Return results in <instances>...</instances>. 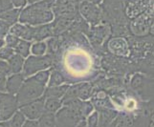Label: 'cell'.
Masks as SVG:
<instances>
[{
	"label": "cell",
	"instance_id": "cell-30",
	"mask_svg": "<svg viewBox=\"0 0 154 127\" xmlns=\"http://www.w3.org/2000/svg\"><path fill=\"white\" fill-rule=\"evenodd\" d=\"M12 27L9 23L5 22V21L0 19V38H5L8 34L10 28Z\"/></svg>",
	"mask_w": 154,
	"mask_h": 127
},
{
	"label": "cell",
	"instance_id": "cell-33",
	"mask_svg": "<svg viewBox=\"0 0 154 127\" xmlns=\"http://www.w3.org/2000/svg\"><path fill=\"white\" fill-rule=\"evenodd\" d=\"M6 80L7 77L3 74H0V92L1 93L6 92Z\"/></svg>",
	"mask_w": 154,
	"mask_h": 127
},
{
	"label": "cell",
	"instance_id": "cell-25",
	"mask_svg": "<svg viewBox=\"0 0 154 127\" xmlns=\"http://www.w3.org/2000/svg\"><path fill=\"white\" fill-rule=\"evenodd\" d=\"M25 120H26V118L24 117V115L21 113L19 110H17V112L12 116V118L9 119V122L12 127H22Z\"/></svg>",
	"mask_w": 154,
	"mask_h": 127
},
{
	"label": "cell",
	"instance_id": "cell-14",
	"mask_svg": "<svg viewBox=\"0 0 154 127\" xmlns=\"http://www.w3.org/2000/svg\"><path fill=\"white\" fill-rule=\"evenodd\" d=\"M118 111L116 109L112 110H103V111H99V123L98 127H108L112 123V121L117 118L118 116Z\"/></svg>",
	"mask_w": 154,
	"mask_h": 127
},
{
	"label": "cell",
	"instance_id": "cell-11",
	"mask_svg": "<svg viewBox=\"0 0 154 127\" xmlns=\"http://www.w3.org/2000/svg\"><path fill=\"white\" fill-rule=\"evenodd\" d=\"M9 34L17 36L19 39L32 42L34 38V26L25 25L21 23H15L10 28Z\"/></svg>",
	"mask_w": 154,
	"mask_h": 127
},
{
	"label": "cell",
	"instance_id": "cell-27",
	"mask_svg": "<svg viewBox=\"0 0 154 127\" xmlns=\"http://www.w3.org/2000/svg\"><path fill=\"white\" fill-rule=\"evenodd\" d=\"M86 127H98L99 123V114L97 111H93L85 119Z\"/></svg>",
	"mask_w": 154,
	"mask_h": 127
},
{
	"label": "cell",
	"instance_id": "cell-21",
	"mask_svg": "<svg viewBox=\"0 0 154 127\" xmlns=\"http://www.w3.org/2000/svg\"><path fill=\"white\" fill-rule=\"evenodd\" d=\"M36 122H38V127H56L55 114L44 111L43 114L36 120Z\"/></svg>",
	"mask_w": 154,
	"mask_h": 127
},
{
	"label": "cell",
	"instance_id": "cell-9",
	"mask_svg": "<svg viewBox=\"0 0 154 127\" xmlns=\"http://www.w3.org/2000/svg\"><path fill=\"white\" fill-rule=\"evenodd\" d=\"M18 110V104L14 95L0 92V121L8 120Z\"/></svg>",
	"mask_w": 154,
	"mask_h": 127
},
{
	"label": "cell",
	"instance_id": "cell-19",
	"mask_svg": "<svg viewBox=\"0 0 154 127\" xmlns=\"http://www.w3.org/2000/svg\"><path fill=\"white\" fill-rule=\"evenodd\" d=\"M65 83H66L65 78L63 77L62 74L58 70H57V69L51 68V73H50L48 82H47V87L60 86V85H62V84H65Z\"/></svg>",
	"mask_w": 154,
	"mask_h": 127
},
{
	"label": "cell",
	"instance_id": "cell-34",
	"mask_svg": "<svg viewBox=\"0 0 154 127\" xmlns=\"http://www.w3.org/2000/svg\"><path fill=\"white\" fill-rule=\"evenodd\" d=\"M11 2L13 3L14 7L22 8L25 6V4L27 3V0H11Z\"/></svg>",
	"mask_w": 154,
	"mask_h": 127
},
{
	"label": "cell",
	"instance_id": "cell-12",
	"mask_svg": "<svg viewBox=\"0 0 154 127\" xmlns=\"http://www.w3.org/2000/svg\"><path fill=\"white\" fill-rule=\"evenodd\" d=\"M25 78L26 77L23 73L10 75L6 80V93L15 96L19 91L20 87L22 86Z\"/></svg>",
	"mask_w": 154,
	"mask_h": 127
},
{
	"label": "cell",
	"instance_id": "cell-20",
	"mask_svg": "<svg viewBox=\"0 0 154 127\" xmlns=\"http://www.w3.org/2000/svg\"><path fill=\"white\" fill-rule=\"evenodd\" d=\"M47 46V55H49L51 56L57 55L60 50L61 47V41L58 36H52L46 42Z\"/></svg>",
	"mask_w": 154,
	"mask_h": 127
},
{
	"label": "cell",
	"instance_id": "cell-35",
	"mask_svg": "<svg viewBox=\"0 0 154 127\" xmlns=\"http://www.w3.org/2000/svg\"><path fill=\"white\" fill-rule=\"evenodd\" d=\"M22 127H38V122H36V120L26 119Z\"/></svg>",
	"mask_w": 154,
	"mask_h": 127
},
{
	"label": "cell",
	"instance_id": "cell-36",
	"mask_svg": "<svg viewBox=\"0 0 154 127\" xmlns=\"http://www.w3.org/2000/svg\"><path fill=\"white\" fill-rule=\"evenodd\" d=\"M0 127H12L8 120H4V121H0Z\"/></svg>",
	"mask_w": 154,
	"mask_h": 127
},
{
	"label": "cell",
	"instance_id": "cell-4",
	"mask_svg": "<svg viewBox=\"0 0 154 127\" xmlns=\"http://www.w3.org/2000/svg\"><path fill=\"white\" fill-rule=\"evenodd\" d=\"M45 88L46 86L35 81L33 77H26L22 86L20 87L19 91L15 95L18 107L41 98L43 96Z\"/></svg>",
	"mask_w": 154,
	"mask_h": 127
},
{
	"label": "cell",
	"instance_id": "cell-24",
	"mask_svg": "<svg viewBox=\"0 0 154 127\" xmlns=\"http://www.w3.org/2000/svg\"><path fill=\"white\" fill-rule=\"evenodd\" d=\"M46 51H47V46L44 41L35 42L31 46V53L33 54V56H44Z\"/></svg>",
	"mask_w": 154,
	"mask_h": 127
},
{
	"label": "cell",
	"instance_id": "cell-38",
	"mask_svg": "<svg viewBox=\"0 0 154 127\" xmlns=\"http://www.w3.org/2000/svg\"><path fill=\"white\" fill-rule=\"evenodd\" d=\"M77 127H86V123H85V119H83V120H82L81 122H79V124H78V126Z\"/></svg>",
	"mask_w": 154,
	"mask_h": 127
},
{
	"label": "cell",
	"instance_id": "cell-6",
	"mask_svg": "<svg viewBox=\"0 0 154 127\" xmlns=\"http://www.w3.org/2000/svg\"><path fill=\"white\" fill-rule=\"evenodd\" d=\"M78 10L82 19L91 27L102 23V9L99 5L82 0L79 2Z\"/></svg>",
	"mask_w": 154,
	"mask_h": 127
},
{
	"label": "cell",
	"instance_id": "cell-32",
	"mask_svg": "<svg viewBox=\"0 0 154 127\" xmlns=\"http://www.w3.org/2000/svg\"><path fill=\"white\" fill-rule=\"evenodd\" d=\"M14 8V7L11 0H0V12H4V11H8Z\"/></svg>",
	"mask_w": 154,
	"mask_h": 127
},
{
	"label": "cell",
	"instance_id": "cell-8",
	"mask_svg": "<svg viewBox=\"0 0 154 127\" xmlns=\"http://www.w3.org/2000/svg\"><path fill=\"white\" fill-rule=\"evenodd\" d=\"M103 49L104 52L112 56L123 57V59H128L129 45L127 39L124 36H110L104 42Z\"/></svg>",
	"mask_w": 154,
	"mask_h": 127
},
{
	"label": "cell",
	"instance_id": "cell-3",
	"mask_svg": "<svg viewBox=\"0 0 154 127\" xmlns=\"http://www.w3.org/2000/svg\"><path fill=\"white\" fill-rule=\"evenodd\" d=\"M83 100L75 99L62 105V107L55 114L56 127H77L82 120L85 119L82 111Z\"/></svg>",
	"mask_w": 154,
	"mask_h": 127
},
{
	"label": "cell",
	"instance_id": "cell-13",
	"mask_svg": "<svg viewBox=\"0 0 154 127\" xmlns=\"http://www.w3.org/2000/svg\"><path fill=\"white\" fill-rule=\"evenodd\" d=\"M54 36V32H53L52 22L44 25H39L34 27V38L33 41H43L46 38H49Z\"/></svg>",
	"mask_w": 154,
	"mask_h": 127
},
{
	"label": "cell",
	"instance_id": "cell-29",
	"mask_svg": "<svg viewBox=\"0 0 154 127\" xmlns=\"http://www.w3.org/2000/svg\"><path fill=\"white\" fill-rule=\"evenodd\" d=\"M4 38H5V43H6V46L10 47V48H13V49L15 48V46L18 44V42L20 40L18 38H17V36H14L11 34H8Z\"/></svg>",
	"mask_w": 154,
	"mask_h": 127
},
{
	"label": "cell",
	"instance_id": "cell-5",
	"mask_svg": "<svg viewBox=\"0 0 154 127\" xmlns=\"http://www.w3.org/2000/svg\"><path fill=\"white\" fill-rule=\"evenodd\" d=\"M52 66H53V59L52 56L49 55H44L39 56H29L27 57V59L24 60L22 73L25 76V77H29L40 71L51 69Z\"/></svg>",
	"mask_w": 154,
	"mask_h": 127
},
{
	"label": "cell",
	"instance_id": "cell-7",
	"mask_svg": "<svg viewBox=\"0 0 154 127\" xmlns=\"http://www.w3.org/2000/svg\"><path fill=\"white\" fill-rule=\"evenodd\" d=\"M116 127H153V116L119 112L117 116Z\"/></svg>",
	"mask_w": 154,
	"mask_h": 127
},
{
	"label": "cell",
	"instance_id": "cell-23",
	"mask_svg": "<svg viewBox=\"0 0 154 127\" xmlns=\"http://www.w3.org/2000/svg\"><path fill=\"white\" fill-rule=\"evenodd\" d=\"M62 107V103L60 99L57 98H45L44 102V111L56 114L58 110Z\"/></svg>",
	"mask_w": 154,
	"mask_h": 127
},
{
	"label": "cell",
	"instance_id": "cell-16",
	"mask_svg": "<svg viewBox=\"0 0 154 127\" xmlns=\"http://www.w3.org/2000/svg\"><path fill=\"white\" fill-rule=\"evenodd\" d=\"M7 62L10 67L11 75H13V74L22 73L23 65H24V59L22 56H20L19 55L14 53V54L7 60Z\"/></svg>",
	"mask_w": 154,
	"mask_h": 127
},
{
	"label": "cell",
	"instance_id": "cell-28",
	"mask_svg": "<svg viewBox=\"0 0 154 127\" xmlns=\"http://www.w3.org/2000/svg\"><path fill=\"white\" fill-rule=\"evenodd\" d=\"M14 54V51L13 48H10L8 46H4L0 49V60L7 61Z\"/></svg>",
	"mask_w": 154,
	"mask_h": 127
},
{
	"label": "cell",
	"instance_id": "cell-1",
	"mask_svg": "<svg viewBox=\"0 0 154 127\" xmlns=\"http://www.w3.org/2000/svg\"><path fill=\"white\" fill-rule=\"evenodd\" d=\"M55 0H40L29 5L21 10L19 21L21 24L30 26H39L51 23L54 19L53 7Z\"/></svg>",
	"mask_w": 154,
	"mask_h": 127
},
{
	"label": "cell",
	"instance_id": "cell-15",
	"mask_svg": "<svg viewBox=\"0 0 154 127\" xmlns=\"http://www.w3.org/2000/svg\"><path fill=\"white\" fill-rule=\"evenodd\" d=\"M69 87V84H62L60 86H54V87H46L44 90L43 96L45 98H57L61 99L64 96L65 92Z\"/></svg>",
	"mask_w": 154,
	"mask_h": 127
},
{
	"label": "cell",
	"instance_id": "cell-26",
	"mask_svg": "<svg viewBox=\"0 0 154 127\" xmlns=\"http://www.w3.org/2000/svg\"><path fill=\"white\" fill-rule=\"evenodd\" d=\"M50 73H51V69H48V70H44V71H40L38 73H36L32 77H33V78L35 81H38V83L42 84V85L46 86L47 82H48L49 77H50Z\"/></svg>",
	"mask_w": 154,
	"mask_h": 127
},
{
	"label": "cell",
	"instance_id": "cell-31",
	"mask_svg": "<svg viewBox=\"0 0 154 127\" xmlns=\"http://www.w3.org/2000/svg\"><path fill=\"white\" fill-rule=\"evenodd\" d=\"M0 74H3L6 77H9L11 75L10 67L7 61L0 60Z\"/></svg>",
	"mask_w": 154,
	"mask_h": 127
},
{
	"label": "cell",
	"instance_id": "cell-22",
	"mask_svg": "<svg viewBox=\"0 0 154 127\" xmlns=\"http://www.w3.org/2000/svg\"><path fill=\"white\" fill-rule=\"evenodd\" d=\"M31 46H32V42L20 39L18 44L15 46V48L14 49V51L15 54H17L20 56H22L23 59H26V57H28L30 56Z\"/></svg>",
	"mask_w": 154,
	"mask_h": 127
},
{
	"label": "cell",
	"instance_id": "cell-2",
	"mask_svg": "<svg viewBox=\"0 0 154 127\" xmlns=\"http://www.w3.org/2000/svg\"><path fill=\"white\" fill-rule=\"evenodd\" d=\"M125 87L143 101H153V77L140 72L125 77Z\"/></svg>",
	"mask_w": 154,
	"mask_h": 127
},
{
	"label": "cell",
	"instance_id": "cell-37",
	"mask_svg": "<svg viewBox=\"0 0 154 127\" xmlns=\"http://www.w3.org/2000/svg\"><path fill=\"white\" fill-rule=\"evenodd\" d=\"M6 46V43H5V38H0V49L2 48V47Z\"/></svg>",
	"mask_w": 154,
	"mask_h": 127
},
{
	"label": "cell",
	"instance_id": "cell-18",
	"mask_svg": "<svg viewBox=\"0 0 154 127\" xmlns=\"http://www.w3.org/2000/svg\"><path fill=\"white\" fill-rule=\"evenodd\" d=\"M78 84V98L81 100H89L93 93L91 82H81Z\"/></svg>",
	"mask_w": 154,
	"mask_h": 127
},
{
	"label": "cell",
	"instance_id": "cell-10",
	"mask_svg": "<svg viewBox=\"0 0 154 127\" xmlns=\"http://www.w3.org/2000/svg\"><path fill=\"white\" fill-rule=\"evenodd\" d=\"M45 98L41 97L38 99L31 101L27 104L21 105L18 110L24 115V117L31 120H38L40 116L44 112Z\"/></svg>",
	"mask_w": 154,
	"mask_h": 127
},
{
	"label": "cell",
	"instance_id": "cell-17",
	"mask_svg": "<svg viewBox=\"0 0 154 127\" xmlns=\"http://www.w3.org/2000/svg\"><path fill=\"white\" fill-rule=\"evenodd\" d=\"M21 10L22 8H14L8 11H4V12H0V19L13 26L18 20Z\"/></svg>",
	"mask_w": 154,
	"mask_h": 127
}]
</instances>
